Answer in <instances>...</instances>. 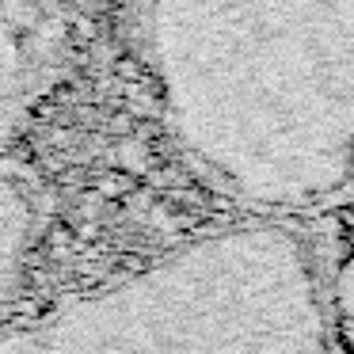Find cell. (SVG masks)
I'll return each mask as SVG.
<instances>
[{
    "label": "cell",
    "instance_id": "6da1fadb",
    "mask_svg": "<svg viewBox=\"0 0 354 354\" xmlns=\"http://www.w3.org/2000/svg\"><path fill=\"white\" fill-rule=\"evenodd\" d=\"M65 62L62 0H0V145L54 88Z\"/></svg>",
    "mask_w": 354,
    "mask_h": 354
}]
</instances>
